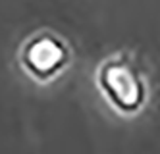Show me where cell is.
I'll list each match as a JSON object with an SVG mask.
<instances>
[{
    "instance_id": "1",
    "label": "cell",
    "mask_w": 160,
    "mask_h": 154,
    "mask_svg": "<svg viewBox=\"0 0 160 154\" xmlns=\"http://www.w3.org/2000/svg\"><path fill=\"white\" fill-rule=\"evenodd\" d=\"M102 87L108 98L123 112L137 110L143 102V85L131 67L125 64H108L102 69Z\"/></svg>"
},
{
    "instance_id": "2",
    "label": "cell",
    "mask_w": 160,
    "mask_h": 154,
    "mask_svg": "<svg viewBox=\"0 0 160 154\" xmlns=\"http://www.w3.org/2000/svg\"><path fill=\"white\" fill-rule=\"evenodd\" d=\"M62 58H64L62 46L56 41L48 39V37L35 41L29 46V50H27L29 66L33 67V72H37L41 75H47V73L52 72L54 67H58V64L62 62Z\"/></svg>"
}]
</instances>
